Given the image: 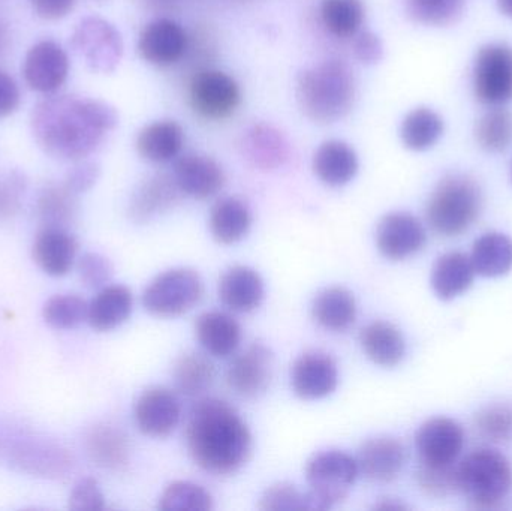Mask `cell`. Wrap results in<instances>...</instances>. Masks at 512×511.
<instances>
[{
    "mask_svg": "<svg viewBox=\"0 0 512 511\" xmlns=\"http://www.w3.org/2000/svg\"><path fill=\"white\" fill-rule=\"evenodd\" d=\"M119 125V113L101 99L47 95L33 107L30 129L36 144L60 161H84Z\"/></svg>",
    "mask_w": 512,
    "mask_h": 511,
    "instance_id": "1",
    "label": "cell"
},
{
    "mask_svg": "<svg viewBox=\"0 0 512 511\" xmlns=\"http://www.w3.org/2000/svg\"><path fill=\"white\" fill-rule=\"evenodd\" d=\"M186 449L192 461L213 476H231L252 456L251 429L228 402L200 399L189 414Z\"/></svg>",
    "mask_w": 512,
    "mask_h": 511,
    "instance_id": "2",
    "label": "cell"
},
{
    "mask_svg": "<svg viewBox=\"0 0 512 511\" xmlns=\"http://www.w3.org/2000/svg\"><path fill=\"white\" fill-rule=\"evenodd\" d=\"M354 72L342 60H327L303 69L297 77V102L307 119L330 125L345 119L354 107Z\"/></svg>",
    "mask_w": 512,
    "mask_h": 511,
    "instance_id": "3",
    "label": "cell"
},
{
    "mask_svg": "<svg viewBox=\"0 0 512 511\" xmlns=\"http://www.w3.org/2000/svg\"><path fill=\"white\" fill-rule=\"evenodd\" d=\"M483 207L480 186L462 174L444 177L436 186L426 207V218L433 231L441 236L465 233Z\"/></svg>",
    "mask_w": 512,
    "mask_h": 511,
    "instance_id": "4",
    "label": "cell"
},
{
    "mask_svg": "<svg viewBox=\"0 0 512 511\" xmlns=\"http://www.w3.org/2000/svg\"><path fill=\"white\" fill-rule=\"evenodd\" d=\"M511 486L510 462L496 450H475L457 467V488L474 509H501Z\"/></svg>",
    "mask_w": 512,
    "mask_h": 511,
    "instance_id": "5",
    "label": "cell"
},
{
    "mask_svg": "<svg viewBox=\"0 0 512 511\" xmlns=\"http://www.w3.org/2000/svg\"><path fill=\"white\" fill-rule=\"evenodd\" d=\"M358 470L357 459L340 450L316 453L306 465V510L324 511L346 500Z\"/></svg>",
    "mask_w": 512,
    "mask_h": 511,
    "instance_id": "6",
    "label": "cell"
},
{
    "mask_svg": "<svg viewBox=\"0 0 512 511\" xmlns=\"http://www.w3.org/2000/svg\"><path fill=\"white\" fill-rule=\"evenodd\" d=\"M204 284L195 270L186 267L156 276L143 293V306L156 317L173 318L188 314L201 302Z\"/></svg>",
    "mask_w": 512,
    "mask_h": 511,
    "instance_id": "7",
    "label": "cell"
},
{
    "mask_svg": "<svg viewBox=\"0 0 512 511\" xmlns=\"http://www.w3.org/2000/svg\"><path fill=\"white\" fill-rule=\"evenodd\" d=\"M3 455L15 470L42 479H63L74 467V459L65 447L38 435L11 438Z\"/></svg>",
    "mask_w": 512,
    "mask_h": 511,
    "instance_id": "8",
    "label": "cell"
},
{
    "mask_svg": "<svg viewBox=\"0 0 512 511\" xmlns=\"http://www.w3.org/2000/svg\"><path fill=\"white\" fill-rule=\"evenodd\" d=\"M71 45L92 71L111 74L122 62L123 38L114 24L90 15L75 26Z\"/></svg>",
    "mask_w": 512,
    "mask_h": 511,
    "instance_id": "9",
    "label": "cell"
},
{
    "mask_svg": "<svg viewBox=\"0 0 512 511\" xmlns=\"http://www.w3.org/2000/svg\"><path fill=\"white\" fill-rule=\"evenodd\" d=\"M189 102L203 119L224 120L233 116L242 104V90L227 72L203 69L192 78Z\"/></svg>",
    "mask_w": 512,
    "mask_h": 511,
    "instance_id": "10",
    "label": "cell"
},
{
    "mask_svg": "<svg viewBox=\"0 0 512 511\" xmlns=\"http://www.w3.org/2000/svg\"><path fill=\"white\" fill-rule=\"evenodd\" d=\"M475 98L499 107L512 99V48L505 44L484 45L474 65Z\"/></svg>",
    "mask_w": 512,
    "mask_h": 511,
    "instance_id": "11",
    "label": "cell"
},
{
    "mask_svg": "<svg viewBox=\"0 0 512 511\" xmlns=\"http://www.w3.org/2000/svg\"><path fill=\"white\" fill-rule=\"evenodd\" d=\"M69 57L59 42L42 39L36 42L24 57V83L33 92L53 95L68 80Z\"/></svg>",
    "mask_w": 512,
    "mask_h": 511,
    "instance_id": "12",
    "label": "cell"
},
{
    "mask_svg": "<svg viewBox=\"0 0 512 511\" xmlns=\"http://www.w3.org/2000/svg\"><path fill=\"white\" fill-rule=\"evenodd\" d=\"M135 425L141 434L167 438L182 419L179 396L167 387H150L141 393L134 407Z\"/></svg>",
    "mask_w": 512,
    "mask_h": 511,
    "instance_id": "13",
    "label": "cell"
},
{
    "mask_svg": "<svg viewBox=\"0 0 512 511\" xmlns=\"http://www.w3.org/2000/svg\"><path fill=\"white\" fill-rule=\"evenodd\" d=\"M339 386L336 360L324 351L301 354L291 368L292 392L304 401L327 398Z\"/></svg>",
    "mask_w": 512,
    "mask_h": 511,
    "instance_id": "14",
    "label": "cell"
},
{
    "mask_svg": "<svg viewBox=\"0 0 512 511\" xmlns=\"http://www.w3.org/2000/svg\"><path fill=\"white\" fill-rule=\"evenodd\" d=\"M273 378V353L267 345L255 342L228 366L227 383L242 398H258Z\"/></svg>",
    "mask_w": 512,
    "mask_h": 511,
    "instance_id": "15",
    "label": "cell"
},
{
    "mask_svg": "<svg viewBox=\"0 0 512 511\" xmlns=\"http://www.w3.org/2000/svg\"><path fill=\"white\" fill-rule=\"evenodd\" d=\"M188 50V35L177 21L156 18L146 24L138 38L141 59L159 68L174 65Z\"/></svg>",
    "mask_w": 512,
    "mask_h": 511,
    "instance_id": "16",
    "label": "cell"
},
{
    "mask_svg": "<svg viewBox=\"0 0 512 511\" xmlns=\"http://www.w3.org/2000/svg\"><path fill=\"white\" fill-rule=\"evenodd\" d=\"M426 240V230L420 219L409 213L385 215L376 228V246L391 261L412 257L424 248Z\"/></svg>",
    "mask_w": 512,
    "mask_h": 511,
    "instance_id": "17",
    "label": "cell"
},
{
    "mask_svg": "<svg viewBox=\"0 0 512 511\" xmlns=\"http://www.w3.org/2000/svg\"><path fill=\"white\" fill-rule=\"evenodd\" d=\"M465 444L462 426L447 417L427 420L415 435L420 462L423 464H454Z\"/></svg>",
    "mask_w": 512,
    "mask_h": 511,
    "instance_id": "18",
    "label": "cell"
},
{
    "mask_svg": "<svg viewBox=\"0 0 512 511\" xmlns=\"http://www.w3.org/2000/svg\"><path fill=\"white\" fill-rule=\"evenodd\" d=\"M173 177L183 195L195 200L215 197L224 189L227 177L221 165L203 153H185L174 162Z\"/></svg>",
    "mask_w": 512,
    "mask_h": 511,
    "instance_id": "19",
    "label": "cell"
},
{
    "mask_svg": "<svg viewBox=\"0 0 512 511\" xmlns=\"http://www.w3.org/2000/svg\"><path fill=\"white\" fill-rule=\"evenodd\" d=\"M78 242L68 228L42 227L32 246L36 266L53 278H62L77 263Z\"/></svg>",
    "mask_w": 512,
    "mask_h": 511,
    "instance_id": "20",
    "label": "cell"
},
{
    "mask_svg": "<svg viewBox=\"0 0 512 511\" xmlns=\"http://www.w3.org/2000/svg\"><path fill=\"white\" fill-rule=\"evenodd\" d=\"M183 192L173 174H155L135 188L129 201L128 215L135 224H146L179 204Z\"/></svg>",
    "mask_w": 512,
    "mask_h": 511,
    "instance_id": "21",
    "label": "cell"
},
{
    "mask_svg": "<svg viewBox=\"0 0 512 511\" xmlns=\"http://www.w3.org/2000/svg\"><path fill=\"white\" fill-rule=\"evenodd\" d=\"M357 464L360 474L376 483H390L397 479L405 467L406 449L391 437L372 438L358 450Z\"/></svg>",
    "mask_w": 512,
    "mask_h": 511,
    "instance_id": "22",
    "label": "cell"
},
{
    "mask_svg": "<svg viewBox=\"0 0 512 511\" xmlns=\"http://www.w3.org/2000/svg\"><path fill=\"white\" fill-rule=\"evenodd\" d=\"M218 293L225 308L237 314H249L264 302V281L252 267L234 266L222 275Z\"/></svg>",
    "mask_w": 512,
    "mask_h": 511,
    "instance_id": "23",
    "label": "cell"
},
{
    "mask_svg": "<svg viewBox=\"0 0 512 511\" xmlns=\"http://www.w3.org/2000/svg\"><path fill=\"white\" fill-rule=\"evenodd\" d=\"M195 336L203 350L218 359L234 356L242 344V326L227 312L209 311L195 321Z\"/></svg>",
    "mask_w": 512,
    "mask_h": 511,
    "instance_id": "24",
    "label": "cell"
},
{
    "mask_svg": "<svg viewBox=\"0 0 512 511\" xmlns=\"http://www.w3.org/2000/svg\"><path fill=\"white\" fill-rule=\"evenodd\" d=\"M312 168L322 183L340 188L355 179L360 161L354 147L345 141L328 140L313 153Z\"/></svg>",
    "mask_w": 512,
    "mask_h": 511,
    "instance_id": "25",
    "label": "cell"
},
{
    "mask_svg": "<svg viewBox=\"0 0 512 511\" xmlns=\"http://www.w3.org/2000/svg\"><path fill=\"white\" fill-rule=\"evenodd\" d=\"M185 131L174 120H156L144 126L137 135L135 147L144 161L167 164L182 155Z\"/></svg>",
    "mask_w": 512,
    "mask_h": 511,
    "instance_id": "26",
    "label": "cell"
},
{
    "mask_svg": "<svg viewBox=\"0 0 512 511\" xmlns=\"http://www.w3.org/2000/svg\"><path fill=\"white\" fill-rule=\"evenodd\" d=\"M243 156L259 170L282 167L289 159V143L285 135L267 123H256L243 132Z\"/></svg>",
    "mask_w": 512,
    "mask_h": 511,
    "instance_id": "27",
    "label": "cell"
},
{
    "mask_svg": "<svg viewBox=\"0 0 512 511\" xmlns=\"http://www.w3.org/2000/svg\"><path fill=\"white\" fill-rule=\"evenodd\" d=\"M312 317L322 329L336 333L346 332L357 321V300L346 288H325L313 299Z\"/></svg>",
    "mask_w": 512,
    "mask_h": 511,
    "instance_id": "28",
    "label": "cell"
},
{
    "mask_svg": "<svg viewBox=\"0 0 512 511\" xmlns=\"http://www.w3.org/2000/svg\"><path fill=\"white\" fill-rule=\"evenodd\" d=\"M134 296L125 285H107L101 288L89 303L87 323L96 332H111L131 317Z\"/></svg>",
    "mask_w": 512,
    "mask_h": 511,
    "instance_id": "29",
    "label": "cell"
},
{
    "mask_svg": "<svg viewBox=\"0 0 512 511\" xmlns=\"http://www.w3.org/2000/svg\"><path fill=\"white\" fill-rule=\"evenodd\" d=\"M360 345L367 359L382 368H394L406 354L402 332L387 321H373L360 332Z\"/></svg>",
    "mask_w": 512,
    "mask_h": 511,
    "instance_id": "30",
    "label": "cell"
},
{
    "mask_svg": "<svg viewBox=\"0 0 512 511\" xmlns=\"http://www.w3.org/2000/svg\"><path fill=\"white\" fill-rule=\"evenodd\" d=\"M209 227L216 242L222 245H234L245 239L251 231V209L240 198H221L210 210Z\"/></svg>",
    "mask_w": 512,
    "mask_h": 511,
    "instance_id": "31",
    "label": "cell"
},
{
    "mask_svg": "<svg viewBox=\"0 0 512 511\" xmlns=\"http://www.w3.org/2000/svg\"><path fill=\"white\" fill-rule=\"evenodd\" d=\"M86 450L93 464L105 470H122L129 462L128 437L117 426L102 423L93 426L86 437Z\"/></svg>",
    "mask_w": 512,
    "mask_h": 511,
    "instance_id": "32",
    "label": "cell"
},
{
    "mask_svg": "<svg viewBox=\"0 0 512 511\" xmlns=\"http://www.w3.org/2000/svg\"><path fill=\"white\" fill-rule=\"evenodd\" d=\"M477 273L471 258L462 252H448L438 258L432 270V288L442 300H451L471 288Z\"/></svg>",
    "mask_w": 512,
    "mask_h": 511,
    "instance_id": "33",
    "label": "cell"
},
{
    "mask_svg": "<svg viewBox=\"0 0 512 511\" xmlns=\"http://www.w3.org/2000/svg\"><path fill=\"white\" fill-rule=\"evenodd\" d=\"M475 273L498 278L512 269V240L507 234L487 233L475 242L471 254Z\"/></svg>",
    "mask_w": 512,
    "mask_h": 511,
    "instance_id": "34",
    "label": "cell"
},
{
    "mask_svg": "<svg viewBox=\"0 0 512 511\" xmlns=\"http://www.w3.org/2000/svg\"><path fill=\"white\" fill-rule=\"evenodd\" d=\"M78 195L69 191L65 183L51 182L39 192L36 212L42 227L68 228L77 218Z\"/></svg>",
    "mask_w": 512,
    "mask_h": 511,
    "instance_id": "35",
    "label": "cell"
},
{
    "mask_svg": "<svg viewBox=\"0 0 512 511\" xmlns=\"http://www.w3.org/2000/svg\"><path fill=\"white\" fill-rule=\"evenodd\" d=\"M173 378L177 392L188 398H197L215 383V365L204 354L186 353L177 360Z\"/></svg>",
    "mask_w": 512,
    "mask_h": 511,
    "instance_id": "36",
    "label": "cell"
},
{
    "mask_svg": "<svg viewBox=\"0 0 512 511\" xmlns=\"http://www.w3.org/2000/svg\"><path fill=\"white\" fill-rule=\"evenodd\" d=\"M444 134V120L430 108L420 107L406 114L400 126V138L409 150L423 152L438 143Z\"/></svg>",
    "mask_w": 512,
    "mask_h": 511,
    "instance_id": "37",
    "label": "cell"
},
{
    "mask_svg": "<svg viewBox=\"0 0 512 511\" xmlns=\"http://www.w3.org/2000/svg\"><path fill=\"white\" fill-rule=\"evenodd\" d=\"M366 18L363 0H322L321 20L336 38H351L360 32Z\"/></svg>",
    "mask_w": 512,
    "mask_h": 511,
    "instance_id": "38",
    "label": "cell"
},
{
    "mask_svg": "<svg viewBox=\"0 0 512 511\" xmlns=\"http://www.w3.org/2000/svg\"><path fill=\"white\" fill-rule=\"evenodd\" d=\"M89 303L78 294H56L42 306V318L56 330H72L86 323Z\"/></svg>",
    "mask_w": 512,
    "mask_h": 511,
    "instance_id": "39",
    "label": "cell"
},
{
    "mask_svg": "<svg viewBox=\"0 0 512 511\" xmlns=\"http://www.w3.org/2000/svg\"><path fill=\"white\" fill-rule=\"evenodd\" d=\"M158 507L162 511H209L215 507V501L203 486L180 480L165 488Z\"/></svg>",
    "mask_w": 512,
    "mask_h": 511,
    "instance_id": "40",
    "label": "cell"
},
{
    "mask_svg": "<svg viewBox=\"0 0 512 511\" xmlns=\"http://www.w3.org/2000/svg\"><path fill=\"white\" fill-rule=\"evenodd\" d=\"M475 135L487 152H504L512 143V114L504 108L487 111L477 123Z\"/></svg>",
    "mask_w": 512,
    "mask_h": 511,
    "instance_id": "41",
    "label": "cell"
},
{
    "mask_svg": "<svg viewBox=\"0 0 512 511\" xmlns=\"http://www.w3.org/2000/svg\"><path fill=\"white\" fill-rule=\"evenodd\" d=\"M465 0H406V11L418 23L447 26L462 15Z\"/></svg>",
    "mask_w": 512,
    "mask_h": 511,
    "instance_id": "42",
    "label": "cell"
},
{
    "mask_svg": "<svg viewBox=\"0 0 512 511\" xmlns=\"http://www.w3.org/2000/svg\"><path fill=\"white\" fill-rule=\"evenodd\" d=\"M417 483L424 494L432 498H444L457 488V467L454 464L432 465L420 462Z\"/></svg>",
    "mask_w": 512,
    "mask_h": 511,
    "instance_id": "43",
    "label": "cell"
},
{
    "mask_svg": "<svg viewBox=\"0 0 512 511\" xmlns=\"http://www.w3.org/2000/svg\"><path fill=\"white\" fill-rule=\"evenodd\" d=\"M478 432L493 443H502L512 438V408L493 405L484 408L475 417Z\"/></svg>",
    "mask_w": 512,
    "mask_h": 511,
    "instance_id": "44",
    "label": "cell"
},
{
    "mask_svg": "<svg viewBox=\"0 0 512 511\" xmlns=\"http://www.w3.org/2000/svg\"><path fill=\"white\" fill-rule=\"evenodd\" d=\"M258 509L262 511L306 510V494L291 483H276L259 498Z\"/></svg>",
    "mask_w": 512,
    "mask_h": 511,
    "instance_id": "45",
    "label": "cell"
},
{
    "mask_svg": "<svg viewBox=\"0 0 512 511\" xmlns=\"http://www.w3.org/2000/svg\"><path fill=\"white\" fill-rule=\"evenodd\" d=\"M78 276L84 287L101 290L113 278V264L104 255L87 252L77 263Z\"/></svg>",
    "mask_w": 512,
    "mask_h": 511,
    "instance_id": "46",
    "label": "cell"
},
{
    "mask_svg": "<svg viewBox=\"0 0 512 511\" xmlns=\"http://www.w3.org/2000/svg\"><path fill=\"white\" fill-rule=\"evenodd\" d=\"M27 179L21 171L0 174V219L12 218L20 210Z\"/></svg>",
    "mask_w": 512,
    "mask_h": 511,
    "instance_id": "47",
    "label": "cell"
},
{
    "mask_svg": "<svg viewBox=\"0 0 512 511\" xmlns=\"http://www.w3.org/2000/svg\"><path fill=\"white\" fill-rule=\"evenodd\" d=\"M69 509L74 511H101L105 509V497L98 480L84 477L78 480L69 495Z\"/></svg>",
    "mask_w": 512,
    "mask_h": 511,
    "instance_id": "48",
    "label": "cell"
},
{
    "mask_svg": "<svg viewBox=\"0 0 512 511\" xmlns=\"http://www.w3.org/2000/svg\"><path fill=\"white\" fill-rule=\"evenodd\" d=\"M99 177H101V167L96 162L84 159V161H78L68 171L63 183L69 191L74 192L75 195H81L90 191L98 183Z\"/></svg>",
    "mask_w": 512,
    "mask_h": 511,
    "instance_id": "49",
    "label": "cell"
},
{
    "mask_svg": "<svg viewBox=\"0 0 512 511\" xmlns=\"http://www.w3.org/2000/svg\"><path fill=\"white\" fill-rule=\"evenodd\" d=\"M354 54L357 60L366 65H375L384 57V44L376 33L361 32L354 39Z\"/></svg>",
    "mask_w": 512,
    "mask_h": 511,
    "instance_id": "50",
    "label": "cell"
},
{
    "mask_svg": "<svg viewBox=\"0 0 512 511\" xmlns=\"http://www.w3.org/2000/svg\"><path fill=\"white\" fill-rule=\"evenodd\" d=\"M21 92L11 74L0 69V119L11 116L20 107Z\"/></svg>",
    "mask_w": 512,
    "mask_h": 511,
    "instance_id": "51",
    "label": "cell"
},
{
    "mask_svg": "<svg viewBox=\"0 0 512 511\" xmlns=\"http://www.w3.org/2000/svg\"><path fill=\"white\" fill-rule=\"evenodd\" d=\"M39 18L56 21L68 17L74 11L77 0H29Z\"/></svg>",
    "mask_w": 512,
    "mask_h": 511,
    "instance_id": "52",
    "label": "cell"
},
{
    "mask_svg": "<svg viewBox=\"0 0 512 511\" xmlns=\"http://www.w3.org/2000/svg\"><path fill=\"white\" fill-rule=\"evenodd\" d=\"M9 48H11V32L8 24L0 20V60L8 54Z\"/></svg>",
    "mask_w": 512,
    "mask_h": 511,
    "instance_id": "53",
    "label": "cell"
},
{
    "mask_svg": "<svg viewBox=\"0 0 512 511\" xmlns=\"http://www.w3.org/2000/svg\"><path fill=\"white\" fill-rule=\"evenodd\" d=\"M375 509L378 510H403L406 509L405 504L400 503L399 500H394V498H384V500L379 501L378 504H375Z\"/></svg>",
    "mask_w": 512,
    "mask_h": 511,
    "instance_id": "54",
    "label": "cell"
},
{
    "mask_svg": "<svg viewBox=\"0 0 512 511\" xmlns=\"http://www.w3.org/2000/svg\"><path fill=\"white\" fill-rule=\"evenodd\" d=\"M498 6L502 14L512 18V0H498Z\"/></svg>",
    "mask_w": 512,
    "mask_h": 511,
    "instance_id": "55",
    "label": "cell"
},
{
    "mask_svg": "<svg viewBox=\"0 0 512 511\" xmlns=\"http://www.w3.org/2000/svg\"><path fill=\"white\" fill-rule=\"evenodd\" d=\"M511 176H512V168H511Z\"/></svg>",
    "mask_w": 512,
    "mask_h": 511,
    "instance_id": "56",
    "label": "cell"
}]
</instances>
